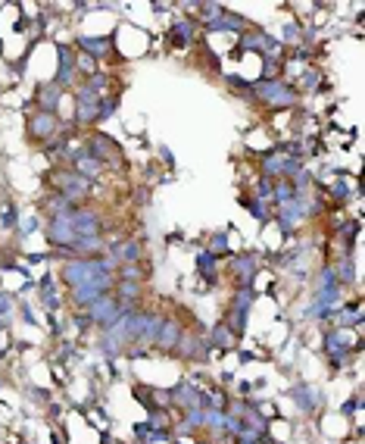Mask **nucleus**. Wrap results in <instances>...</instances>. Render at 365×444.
<instances>
[{"instance_id": "29", "label": "nucleus", "mask_w": 365, "mask_h": 444, "mask_svg": "<svg viewBox=\"0 0 365 444\" xmlns=\"http://www.w3.org/2000/svg\"><path fill=\"white\" fill-rule=\"evenodd\" d=\"M203 425H210L212 432H225V425H228V413L225 410H203Z\"/></svg>"}, {"instance_id": "35", "label": "nucleus", "mask_w": 365, "mask_h": 444, "mask_svg": "<svg viewBox=\"0 0 365 444\" xmlns=\"http://www.w3.org/2000/svg\"><path fill=\"white\" fill-rule=\"evenodd\" d=\"M297 25H287V28H284V38H287V41H294V38H297Z\"/></svg>"}, {"instance_id": "36", "label": "nucleus", "mask_w": 365, "mask_h": 444, "mask_svg": "<svg viewBox=\"0 0 365 444\" xmlns=\"http://www.w3.org/2000/svg\"><path fill=\"white\" fill-rule=\"evenodd\" d=\"M203 444H210V441H203Z\"/></svg>"}, {"instance_id": "1", "label": "nucleus", "mask_w": 365, "mask_h": 444, "mask_svg": "<svg viewBox=\"0 0 365 444\" xmlns=\"http://www.w3.org/2000/svg\"><path fill=\"white\" fill-rule=\"evenodd\" d=\"M113 285H115V275L100 273V275H94V279H91V282H81V285L69 288V301H72L75 307L88 310L94 301H100L103 294H109V291H113Z\"/></svg>"}, {"instance_id": "19", "label": "nucleus", "mask_w": 365, "mask_h": 444, "mask_svg": "<svg viewBox=\"0 0 365 444\" xmlns=\"http://www.w3.org/2000/svg\"><path fill=\"white\" fill-rule=\"evenodd\" d=\"M72 172L75 176H81V178H88V182H94V178L103 176V163L100 160H94V157H88V154H81V157L72 160Z\"/></svg>"}, {"instance_id": "27", "label": "nucleus", "mask_w": 365, "mask_h": 444, "mask_svg": "<svg viewBox=\"0 0 365 444\" xmlns=\"http://www.w3.org/2000/svg\"><path fill=\"white\" fill-rule=\"evenodd\" d=\"M197 266H200V273L206 275L210 282H216V269H219V260L212 257L210 251H200L197 253Z\"/></svg>"}, {"instance_id": "15", "label": "nucleus", "mask_w": 365, "mask_h": 444, "mask_svg": "<svg viewBox=\"0 0 365 444\" xmlns=\"http://www.w3.org/2000/svg\"><path fill=\"white\" fill-rule=\"evenodd\" d=\"M181 322H175V319H166L162 316V322H159V332H156V348L162 350V354H172L175 350V344H178V338H181Z\"/></svg>"}, {"instance_id": "23", "label": "nucleus", "mask_w": 365, "mask_h": 444, "mask_svg": "<svg viewBox=\"0 0 365 444\" xmlns=\"http://www.w3.org/2000/svg\"><path fill=\"white\" fill-rule=\"evenodd\" d=\"M234 341H237V338L228 332V326H225V322H219V326L212 328V335H210V348H216L219 354H222V350H228Z\"/></svg>"}, {"instance_id": "6", "label": "nucleus", "mask_w": 365, "mask_h": 444, "mask_svg": "<svg viewBox=\"0 0 365 444\" xmlns=\"http://www.w3.org/2000/svg\"><path fill=\"white\" fill-rule=\"evenodd\" d=\"M60 131V123H56V113H44L38 109L32 119H28V138L38 144H50V138Z\"/></svg>"}, {"instance_id": "5", "label": "nucleus", "mask_w": 365, "mask_h": 444, "mask_svg": "<svg viewBox=\"0 0 365 444\" xmlns=\"http://www.w3.org/2000/svg\"><path fill=\"white\" fill-rule=\"evenodd\" d=\"M122 307H125V304H119V297H115V294L109 291V294H103L100 301H94V304H91V307H88V313H85V316H88V322H94V326L107 328L109 322H113L115 316L122 313Z\"/></svg>"}, {"instance_id": "21", "label": "nucleus", "mask_w": 365, "mask_h": 444, "mask_svg": "<svg viewBox=\"0 0 365 444\" xmlns=\"http://www.w3.org/2000/svg\"><path fill=\"white\" fill-rule=\"evenodd\" d=\"M287 163H291L287 151H275V154H269V157L263 160L265 176H284V172H287Z\"/></svg>"}, {"instance_id": "33", "label": "nucleus", "mask_w": 365, "mask_h": 444, "mask_svg": "<svg viewBox=\"0 0 365 444\" xmlns=\"http://www.w3.org/2000/svg\"><path fill=\"white\" fill-rule=\"evenodd\" d=\"M0 226H3V229H13L16 226V210H13V207H3V213H0Z\"/></svg>"}, {"instance_id": "18", "label": "nucleus", "mask_w": 365, "mask_h": 444, "mask_svg": "<svg viewBox=\"0 0 365 444\" xmlns=\"http://www.w3.org/2000/svg\"><path fill=\"white\" fill-rule=\"evenodd\" d=\"M72 82H75V56H72V50L60 47V72H56L54 85L63 91V88H69Z\"/></svg>"}, {"instance_id": "34", "label": "nucleus", "mask_w": 365, "mask_h": 444, "mask_svg": "<svg viewBox=\"0 0 365 444\" xmlns=\"http://www.w3.org/2000/svg\"><path fill=\"white\" fill-rule=\"evenodd\" d=\"M359 407H362V401H359V397H356V401H350V403H344V413H356V410H359Z\"/></svg>"}, {"instance_id": "17", "label": "nucleus", "mask_w": 365, "mask_h": 444, "mask_svg": "<svg viewBox=\"0 0 365 444\" xmlns=\"http://www.w3.org/2000/svg\"><path fill=\"white\" fill-rule=\"evenodd\" d=\"M172 403H178L181 410H197L203 407V391L190 382H181L178 388H172Z\"/></svg>"}, {"instance_id": "22", "label": "nucleus", "mask_w": 365, "mask_h": 444, "mask_svg": "<svg viewBox=\"0 0 365 444\" xmlns=\"http://www.w3.org/2000/svg\"><path fill=\"white\" fill-rule=\"evenodd\" d=\"M38 103L44 113H56V103H60V88L56 85H41L38 88Z\"/></svg>"}, {"instance_id": "13", "label": "nucleus", "mask_w": 365, "mask_h": 444, "mask_svg": "<svg viewBox=\"0 0 365 444\" xmlns=\"http://www.w3.org/2000/svg\"><path fill=\"white\" fill-rule=\"evenodd\" d=\"M78 50L85 56H91V60H107L109 54H113V34H103V38H88V34H81L78 38Z\"/></svg>"}, {"instance_id": "20", "label": "nucleus", "mask_w": 365, "mask_h": 444, "mask_svg": "<svg viewBox=\"0 0 365 444\" xmlns=\"http://www.w3.org/2000/svg\"><path fill=\"white\" fill-rule=\"evenodd\" d=\"M294 401H297L303 410H316V407L324 403V397H322V391H316L312 385H297V388H294Z\"/></svg>"}, {"instance_id": "14", "label": "nucleus", "mask_w": 365, "mask_h": 444, "mask_svg": "<svg viewBox=\"0 0 365 444\" xmlns=\"http://www.w3.org/2000/svg\"><path fill=\"white\" fill-rule=\"evenodd\" d=\"M75 123L78 125L97 123V94L78 88V94H75Z\"/></svg>"}, {"instance_id": "32", "label": "nucleus", "mask_w": 365, "mask_h": 444, "mask_svg": "<svg viewBox=\"0 0 365 444\" xmlns=\"http://www.w3.org/2000/svg\"><path fill=\"white\" fill-rule=\"evenodd\" d=\"M75 72H81L85 78H91V76H97V72H100V66H97V60L78 54V56H75Z\"/></svg>"}, {"instance_id": "3", "label": "nucleus", "mask_w": 365, "mask_h": 444, "mask_svg": "<svg viewBox=\"0 0 365 444\" xmlns=\"http://www.w3.org/2000/svg\"><path fill=\"white\" fill-rule=\"evenodd\" d=\"M100 273H107L100 257H72V260L63 266V282H66L69 288H75V285H81V282H91Z\"/></svg>"}, {"instance_id": "16", "label": "nucleus", "mask_w": 365, "mask_h": 444, "mask_svg": "<svg viewBox=\"0 0 365 444\" xmlns=\"http://www.w3.org/2000/svg\"><path fill=\"white\" fill-rule=\"evenodd\" d=\"M109 257H113L119 266H125V263H137L144 257V241L131 238V241H122V244H113L109 247Z\"/></svg>"}, {"instance_id": "9", "label": "nucleus", "mask_w": 365, "mask_h": 444, "mask_svg": "<svg viewBox=\"0 0 365 444\" xmlns=\"http://www.w3.org/2000/svg\"><path fill=\"white\" fill-rule=\"evenodd\" d=\"M175 357H181V360H206L210 357V341H203V338H197V335H188V332H181V338H178V344H175V350H172Z\"/></svg>"}, {"instance_id": "24", "label": "nucleus", "mask_w": 365, "mask_h": 444, "mask_svg": "<svg viewBox=\"0 0 365 444\" xmlns=\"http://www.w3.org/2000/svg\"><path fill=\"white\" fill-rule=\"evenodd\" d=\"M44 210L50 213V219H56V216H72V210H75V207L69 204L66 198H60V194H54V198H47V200H44Z\"/></svg>"}, {"instance_id": "31", "label": "nucleus", "mask_w": 365, "mask_h": 444, "mask_svg": "<svg viewBox=\"0 0 365 444\" xmlns=\"http://www.w3.org/2000/svg\"><path fill=\"white\" fill-rule=\"evenodd\" d=\"M210 253L216 257V260H219V257H228V253H231L228 235H225V232H216V235H212V238H210Z\"/></svg>"}, {"instance_id": "11", "label": "nucleus", "mask_w": 365, "mask_h": 444, "mask_svg": "<svg viewBox=\"0 0 365 444\" xmlns=\"http://www.w3.org/2000/svg\"><path fill=\"white\" fill-rule=\"evenodd\" d=\"M194 34H197V22H190V19H175V22H169L166 41H169L175 50H184V47H190V44H194Z\"/></svg>"}, {"instance_id": "7", "label": "nucleus", "mask_w": 365, "mask_h": 444, "mask_svg": "<svg viewBox=\"0 0 365 444\" xmlns=\"http://www.w3.org/2000/svg\"><path fill=\"white\" fill-rule=\"evenodd\" d=\"M85 154H88V157H94V160H100L103 166H107V163H119V144H115L109 135H100V131L88 138Z\"/></svg>"}, {"instance_id": "8", "label": "nucleus", "mask_w": 365, "mask_h": 444, "mask_svg": "<svg viewBox=\"0 0 365 444\" xmlns=\"http://www.w3.org/2000/svg\"><path fill=\"white\" fill-rule=\"evenodd\" d=\"M72 229H75V238H97L103 232V222L97 213H91L88 207H75L72 210Z\"/></svg>"}, {"instance_id": "10", "label": "nucleus", "mask_w": 365, "mask_h": 444, "mask_svg": "<svg viewBox=\"0 0 365 444\" xmlns=\"http://www.w3.org/2000/svg\"><path fill=\"white\" fill-rule=\"evenodd\" d=\"M256 253H237L234 260H231V273H234V282L237 288H250L253 279H256Z\"/></svg>"}, {"instance_id": "26", "label": "nucleus", "mask_w": 365, "mask_h": 444, "mask_svg": "<svg viewBox=\"0 0 365 444\" xmlns=\"http://www.w3.org/2000/svg\"><path fill=\"white\" fill-rule=\"evenodd\" d=\"M119 109V97L113 94H100L97 97V123H103V119H109Z\"/></svg>"}, {"instance_id": "4", "label": "nucleus", "mask_w": 365, "mask_h": 444, "mask_svg": "<svg viewBox=\"0 0 365 444\" xmlns=\"http://www.w3.org/2000/svg\"><path fill=\"white\" fill-rule=\"evenodd\" d=\"M250 97H259L263 103H269L272 109H284L297 103V94L284 82H256L250 85Z\"/></svg>"}, {"instance_id": "28", "label": "nucleus", "mask_w": 365, "mask_h": 444, "mask_svg": "<svg viewBox=\"0 0 365 444\" xmlns=\"http://www.w3.org/2000/svg\"><path fill=\"white\" fill-rule=\"evenodd\" d=\"M253 288H237L234 291V301H231V310H241V313H250V307H253Z\"/></svg>"}, {"instance_id": "25", "label": "nucleus", "mask_w": 365, "mask_h": 444, "mask_svg": "<svg viewBox=\"0 0 365 444\" xmlns=\"http://www.w3.org/2000/svg\"><path fill=\"white\" fill-rule=\"evenodd\" d=\"M265 41H269V34L265 32H243L241 34V50H265Z\"/></svg>"}, {"instance_id": "2", "label": "nucleus", "mask_w": 365, "mask_h": 444, "mask_svg": "<svg viewBox=\"0 0 365 444\" xmlns=\"http://www.w3.org/2000/svg\"><path fill=\"white\" fill-rule=\"evenodd\" d=\"M50 182L56 184V194L66 198L72 207H85V200L91 198V182L88 178L75 176V172H54Z\"/></svg>"}, {"instance_id": "12", "label": "nucleus", "mask_w": 365, "mask_h": 444, "mask_svg": "<svg viewBox=\"0 0 365 444\" xmlns=\"http://www.w3.org/2000/svg\"><path fill=\"white\" fill-rule=\"evenodd\" d=\"M47 241L56 247H72L75 241V229H72V219L69 216H56L47 222Z\"/></svg>"}, {"instance_id": "30", "label": "nucleus", "mask_w": 365, "mask_h": 444, "mask_svg": "<svg viewBox=\"0 0 365 444\" xmlns=\"http://www.w3.org/2000/svg\"><path fill=\"white\" fill-rule=\"evenodd\" d=\"M107 88H109V76L107 72H97V76H91V78H85V91H91V94H107Z\"/></svg>"}]
</instances>
